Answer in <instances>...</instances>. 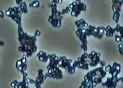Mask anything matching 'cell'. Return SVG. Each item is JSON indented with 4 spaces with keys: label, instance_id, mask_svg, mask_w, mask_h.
<instances>
[{
    "label": "cell",
    "instance_id": "5bb4252c",
    "mask_svg": "<svg viewBox=\"0 0 123 88\" xmlns=\"http://www.w3.org/2000/svg\"><path fill=\"white\" fill-rule=\"evenodd\" d=\"M120 71H121V65L115 62L111 65L110 70L108 72L111 76H117L118 74L120 73Z\"/></svg>",
    "mask_w": 123,
    "mask_h": 88
},
{
    "label": "cell",
    "instance_id": "7a4b0ae2",
    "mask_svg": "<svg viewBox=\"0 0 123 88\" xmlns=\"http://www.w3.org/2000/svg\"><path fill=\"white\" fill-rule=\"evenodd\" d=\"M107 72L105 71L104 67L96 68L94 70L89 71L86 76H85L84 79L91 83L92 87H95L97 84H102L103 82V79L105 77Z\"/></svg>",
    "mask_w": 123,
    "mask_h": 88
},
{
    "label": "cell",
    "instance_id": "d6a6232c",
    "mask_svg": "<svg viewBox=\"0 0 123 88\" xmlns=\"http://www.w3.org/2000/svg\"><path fill=\"white\" fill-rule=\"evenodd\" d=\"M40 35H41V32H40L39 30H36V33H35V35H34V36H35L36 38H37V37H38V36H39Z\"/></svg>",
    "mask_w": 123,
    "mask_h": 88
},
{
    "label": "cell",
    "instance_id": "4316f807",
    "mask_svg": "<svg viewBox=\"0 0 123 88\" xmlns=\"http://www.w3.org/2000/svg\"><path fill=\"white\" fill-rule=\"evenodd\" d=\"M71 12V9L69 7H67L66 8H65V9H63V10L61 11V14L62 15H65V14H67V13H70Z\"/></svg>",
    "mask_w": 123,
    "mask_h": 88
},
{
    "label": "cell",
    "instance_id": "603a6c76",
    "mask_svg": "<svg viewBox=\"0 0 123 88\" xmlns=\"http://www.w3.org/2000/svg\"><path fill=\"white\" fill-rule=\"evenodd\" d=\"M79 88H93L92 86L91 85V83L88 82V81L86 80H83L81 84H80V87Z\"/></svg>",
    "mask_w": 123,
    "mask_h": 88
},
{
    "label": "cell",
    "instance_id": "3957f363",
    "mask_svg": "<svg viewBox=\"0 0 123 88\" xmlns=\"http://www.w3.org/2000/svg\"><path fill=\"white\" fill-rule=\"evenodd\" d=\"M51 8V16L49 18V22L55 28H58L61 26V21L63 18L61 11L58 10L57 3L52 2L49 5Z\"/></svg>",
    "mask_w": 123,
    "mask_h": 88
},
{
    "label": "cell",
    "instance_id": "6da1fadb",
    "mask_svg": "<svg viewBox=\"0 0 123 88\" xmlns=\"http://www.w3.org/2000/svg\"><path fill=\"white\" fill-rule=\"evenodd\" d=\"M18 34L20 43L18 50L23 54H25L27 57H30L32 54L37 51L36 38L25 32L21 27V24H18Z\"/></svg>",
    "mask_w": 123,
    "mask_h": 88
},
{
    "label": "cell",
    "instance_id": "9c48e42d",
    "mask_svg": "<svg viewBox=\"0 0 123 88\" xmlns=\"http://www.w3.org/2000/svg\"><path fill=\"white\" fill-rule=\"evenodd\" d=\"M77 67L82 70H88L89 68V61L88 59V54L85 52L82 54L77 60Z\"/></svg>",
    "mask_w": 123,
    "mask_h": 88
},
{
    "label": "cell",
    "instance_id": "836d02e7",
    "mask_svg": "<svg viewBox=\"0 0 123 88\" xmlns=\"http://www.w3.org/2000/svg\"><path fill=\"white\" fill-rule=\"evenodd\" d=\"M16 4H17L18 6V5H20L22 2H23V0H16Z\"/></svg>",
    "mask_w": 123,
    "mask_h": 88
},
{
    "label": "cell",
    "instance_id": "83f0119b",
    "mask_svg": "<svg viewBox=\"0 0 123 88\" xmlns=\"http://www.w3.org/2000/svg\"><path fill=\"white\" fill-rule=\"evenodd\" d=\"M115 38H116V41H117V42L123 43V38H122V36L116 35H115Z\"/></svg>",
    "mask_w": 123,
    "mask_h": 88
},
{
    "label": "cell",
    "instance_id": "f35d334b",
    "mask_svg": "<svg viewBox=\"0 0 123 88\" xmlns=\"http://www.w3.org/2000/svg\"><path fill=\"white\" fill-rule=\"evenodd\" d=\"M0 17L1 18H4V13L2 11H0Z\"/></svg>",
    "mask_w": 123,
    "mask_h": 88
},
{
    "label": "cell",
    "instance_id": "52a82bcc",
    "mask_svg": "<svg viewBox=\"0 0 123 88\" xmlns=\"http://www.w3.org/2000/svg\"><path fill=\"white\" fill-rule=\"evenodd\" d=\"M5 14L12 18L17 24H21V17H22V13H21L18 10L17 7H15L13 8L12 7H10L6 12Z\"/></svg>",
    "mask_w": 123,
    "mask_h": 88
},
{
    "label": "cell",
    "instance_id": "4fadbf2b",
    "mask_svg": "<svg viewBox=\"0 0 123 88\" xmlns=\"http://www.w3.org/2000/svg\"><path fill=\"white\" fill-rule=\"evenodd\" d=\"M58 61H59V57L56 56L55 54L49 55V64L47 65V69H51L52 68L57 67L58 65Z\"/></svg>",
    "mask_w": 123,
    "mask_h": 88
},
{
    "label": "cell",
    "instance_id": "4dcf8cb0",
    "mask_svg": "<svg viewBox=\"0 0 123 88\" xmlns=\"http://www.w3.org/2000/svg\"><path fill=\"white\" fill-rule=\"evenodd\" d=\"M99 64L101 65V67H105V66H106V62L104 61V60H100Z\"/></svg>",
    "mask_w": 123,
    "mask_h": 88
},
{
    "label": "cell",
    "instance_id": "7c38bea8",
    "mask_svg": "<svg viewBox=\"0 0 123 88\" xmlns=\"http://www.w3.org/2000/svg\"><path fill=\"white\" fill-rule=\"evenodd\" d=\"M47 78V73H44L42 69H40L38 71V77L34 82V84L36 86H41L44 82V81L46 80Z\"/></svg>",
    "mask_w": 123,
    "mask_h": 88
},
{
    "label": "cell",
    "instance_id": "e575fe53",
    "mask_svg": "<svg viewBox=\"0 0 123 88\" xmlns=\"http://www.w3.org/2000/svg\"><path fill=\"white\" fill-rule=\"evenodd\" d=\"M72 65V67L75 69V68L77 67V61H74V62Z\"/></svg>",
    "mask_w": 123,
    "mask_h": 88
},
{
    "label": "cell",
    "instance_id": "ffe728a7",
    "mask_svg": "<svg viewBox=\"0 0 123 88\" xmlns=\"http://www.w3.org/2000/svg\"><path fill=\"white\" fill-rule=\"evenodd\" d=\"M29 83L27 82L26 81V79H22L21 82H17L16 84L14 86V88H29Z\"/></svg>",
    "mask_w": 123,
    "mask_h": 88
},
{
    "label": "cell",
    "instance_id": "30bf717a",
    "mask_svg": "<svg viewBox=\"0 0 123 88\" xmlns=\"http://www.w3.org/2000/svg\"><path fill=\"white\" fill-rule=\"evenodd\" d=\"M88 59L89 61V67H96L100 61V54L92 51L90 54H88Z\"/></svg>",
    "mask_w": 123,
    "mask_h": 88
},
{
    "label": "cell",
    "instance_id": "5b68a950",
    "mask_svg": "<svg viewBox=\"0 0 123 88\" xmlns=\"http://www.w3.org/2000/svg\"><path fill=\"white\" fill-rule=\"evenodd\" d=\"M87 37H94L95 38L102 39L104 35L105 34V29L103 27H94V26H88L86 28Z\"/></svg>",
    "mask_w": 123,
    "mask_h": 88
},
{
    "label": "cell",
    "instance_id": "b9f144b4",
    "mask_svg": "<svg viewBox=\"0 0 123 88\" xmlns=\"http://www.w3.org/2000/svg\"><path fill=\"white\" fill-rule=\"evenodd\" d=\"M74 1H76V0H74Z\"/></svg>",
    "mask_w": 123,
    "mask_h": 88
},
{
    "label": "cell",
    "instance_id": "ab89813d",
    "mask_svg": "<svg viewBox=\"0 0 123 88\" xmlns=\"http://www.w3.org/2000/svg\"><path fill=\"white\" fill-rule=\"evenodd\" d=\"M62 2H63V0H58V3H60L61 4V3H62Z\"/></svg>",
    "mask_w": 123,
    "mask_h": 88
},
{
    "label": "cell",
    "instance_id": "8d00e7d4",
    "mask_svg": "<svg viewBox=\"0 0 123 88\" xmlns=\"http://www.w3.org/2000/svg\"><path fill=\"white\" fill-rule=\"evenodd\" d=\"M18 82L16 81V80H15V81H13L12 83H11V87H14V86L16 84V83H17Z\"/></svg>",
    "mask_w": 123,
    "mask_h": 88
},
{
    "label": "cell",
    "instance_id": "cb8c5ba5",
    "mask_svg": "<svg viewBox=\"0 0 123 88\" xmlns=\"http://www.w3.org/2000/svg\"><path fill=\"white\" fill-rule=\"evenodd\" d=\"M114 29H115V32L119 33L120 36H122V29H123V28H122V26H120L119 24H117V27L114 28Z\"/></svg>",
    "mask_w": 123,
    "mask_h": 88
},
{
    "label": "cell",
    "instance_id": "9a60e30c",
    "mask_svg": "<svg viewBox=\"0 0 123 88\" xmlns=\"http://www.w3.org/2000/svg\"><path fill=\"white\" fill-rule=\"evenodd\" d=\"M76 35L79 38V40L81 41L82 43H88L87 42V35H86V29H78L76 31Z\"/></svg>",
    "mask_w": 123,
    "mask_h": 88
},
{
    "label": "cell",
    "instance_id": "8992f818",
    "mask_svg": "<svg viewBox=\"0 0 123 88\" xmlns=\"http://www.w3.org/2000/svg\"><path fill=\"white\" fill-rule=\"evenodd\" d=\"M72 60H68L66 57L62 56L59 57L58 66L59 68H62L65 70H67L69 74H73L75 73V69L72 67Z\"/></svg>",
    "mask_w": 123,
    "mask_h": 88
},
{
    "label": "cell",
    "instance_id": "1f68e13d",
    "mask_svg": "<svg viewBox=\"0 0 123 88\" xmlns=\"http://www.w3.org/2000/svg\"><path fill=\"white\" fill-rule=\"evenodd\" d=\"M26 81H27V83H29V84H34V82H35V81H33L32 79H31L28 78V77H27V78H26Z\"/></svg>",
    "mask_w": 123,
    "mask_h": 88
},
{
    "label": "cell",
    "instance_id": "74e56055",
    "mask_svg": "<svg viewBox=\"0 0 123 88\" xmlns=\"http://www.w3.org/2000/svg\"><path fill=\"white\" fill-rule=\"evenodd\" d=\"M4 45H5L4 41H3V40H1V41H0V47H1V46H3Z\"/></svg>",
    "mask_w": 123,
    "mask_h": 88
},
{
    "label": "cell",
    "instance_id": "8fae6325",
    "mask_svg": "<svg viewBox=\"0 0 123 88\" xmlns=\"http://www.w3.org/2000/svg\"><path fill=\"white\" fill-rule=\"evenodd\" d=\"M47 77L55 79H61L63 78V72L59 67H55L51 69H48Z\"/></svg>",
    "mask_w": 123,
    "mask_h": 88
},
{
    "label": "cell",
    "instance_id": "60d3db41",
    "mask_svg": "<svg viewBox=\"0 0 123 88\" xmlns=\"http://www.w3.org/2000/svg\"><path fill=\"white\" fill-rule=\"evenodd\" d=\"M36 88H41V86H36Z\"/></svg>",
    "mask_w": 123,
    "mask_h": 88
},
{
    "label": "cell",
    "instance_id": "277c9868",
    "mask_svg": "<svg viewBox=\"0 0 123 88\" xmlns=\"http://www.w3.org/2000/svg\"><path fill=\"white\" fill-rule=\"evenodd\" d=\"M69 7L71 9L70 14L73 17H78L82 12L86 10V5L83 2H82L80 0L74 1L72 4L69 5Z\"/></svg>",
    "mask_w": 123,
    "mask_h": 88
},
{
    "label": "cell",
    "instance_id": "44dd1931",
    "mask_svg": "<svg viewBox=\"0 0 123 88\" xmlns=\"http://www.w3.org/2000/svg\"><path fill=\"white\" fill-rule=\"evenodd\" d=\"M105 35L107 37H113L115 34V29L113 27H111V26H107L105 27Z\"/></svg>",
    "mask_w": 123,
    "mask_h": 88
},
{
    "label": "cell",
    "instance_id": "e0dca14e",
    "mask_svg": "<svg viewBox=\"0 0 123 88\" xmlns=\"http://www.w3.org/2000/svg\"><path fill=\"white\" fill-rule=\"evenodd\" d=\"M16 68L21 72L23 73L25 72L27 68V62H22L21 60H18L16 64Z\"/></svg>",
    "mask_w": 123,
    "mask_h": 88
},
{
    "label": "cell",
    "instance_id": "7402d4cb",
    "mask_svg": "<svg viewBox=\"0 0 123 88\" xmlns=\"http://www.w3.org/2000/svg\"><path fill=\"white\" fill-rule=\"evenodd\" d=\"M18 10L19 12L22 14H25V13H27L28 12V10H27V4L25 2H22L20 5H18V7H16Z\"/></svg>",
    "mask_w": 123,
    "mask_h": 88
},
{
    "label": "cell",
    "instance_id": "f546056e",
    "mask_svg": "<svg viewBox=\"0 0 123 88\" xmlns=\"http://www.w3.org/2000/svg\"><path fill=\"white\" fill-rule=\"evenodd\" d=\"M119 52L122 55L123 54V43L119 44Z\"/></svg>",
    "mask_w": 123,
    "mask_h": 88
},
{
    "label": "cell",
    "instance_id": "ac0fdd59",
    "mask_svg": "<svg viewBox=\"0 0 123 88\" xmlns=\"http://www.w3.org/2000/svg\"><path fill=\"white\" fill-rule=\"evenodd\" d=\"M37 56H38L39 60H41V62H47L49 60V55H47L45 52H43L42 51H41L38 53Z\"/></svg>",
    "mask_w": 123,
    "mask_h": 88
},
{
    "label": "cell",
    "instance_id": "ba28073f",
    "mask_svg": "<svg viewBox=\"0 0 123 88\" xmlns=\"http://www.w3.org/2000/svg\"><path fill=\"white\" fill-rule=\"evenodd\" d=\"M122 79H123L122 77H119V78L118 76H110L106 79V81L103 83V86L106 87L107 88H116L119 82H122Z\"/></svg>",
    "mask_w": 123,
    "mask_h": 88
},
{
    "label": "cell",
    "instance_id": "d6986e66",
    "mask_svg": "<svg viewBox=\"0 0 123 88\" xmlns=\"http://www.w3.org/2000/svg\"><path fill=\"white\" fill-rule=\"evenodd\" d=\"M75 25L77 27L78 29H86L88 26V24L83 20V19H79L74 22Z\"/></svg>",
    "mask_w": 123,
    "mask_h": 88
},
{
    "label": "cell",
    "instance_id": "2e32d148",
    "mask_svg": "<svg viewBox=\"0 0 123 88\" xmlns=\"http://www.w3.org/2000/svg\"><path fill=\"white\" fill-rule=\"evenodd\" d=\"M123 0H112V9L114 13H120Z\"/></svg>",
    "mask_w": 123,
    "mask_h": 88
},
{
    "label": "cell",
    "instance_id": "f1b7e54d",
    "mask_svg": "<svg viewBox=\"0 0 123 88\" xmlns=\"http://www.w3.org/2000/svg\"><path fill=\"white\" fill-rule=\"evenodd\" d=\"M87 44H88V43H82V44H81V46H80L81 49H82L85 52H86V51H87V50H88Z\"/></svg>",
    "mask_w": 123,
    "mask_h": 88
},
{
    "label": "cell",
    "instance_id": "484cf974",
    "mask_svg": "<svg viewBox=\"0 0 123 88\" xmlns=\"http://www.w3.org/2000/svg\"><path fill=\"white\" fill-rule=\"evenodd\" d=\"M30 7H40V3L38 1H34L30 5Z\"/></svg>",
    "mask_w": 123,
    "mask_h": 88
},
{
    "label": "cell",
    "instance_id": "d590c367",
    "mask_svg": "<svg viewBox=\"0 0 123 88\" xmlns=\"http://www.w3.org/2000/svg\"><path fill=\"white\" fill-rule=\"evenodd\" d=\"M22 76H23V78L24 79H26L27 77V73L26 72H23V73H21Z\"/></svg>",
    "mask_w": 123,
    "mask_h": 88
},
{
    "label": "cell",
    "instance_id": "d4e9b609",
    "mask_svg": "<svg viewBox=\"0 0 123 88\" xmlns=\"http://www.w3.org/2000/svg\"><path fill=\"white\" fill-rule=\"evenodd\" d=\"M119 17H120V13H114L113 19L115 21V23L118 24L119 20Z\"/></svg>",
    "mask_w": 123,
    "mask_h": 88
}]
</instances>
